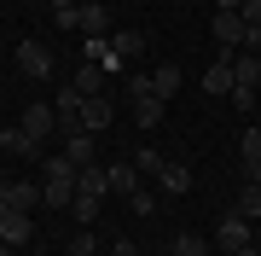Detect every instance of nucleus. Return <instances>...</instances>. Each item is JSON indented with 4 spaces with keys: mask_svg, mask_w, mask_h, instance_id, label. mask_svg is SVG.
<instances>
[{
    "mask_svg": "<svg viewBox=\"0 0 261 256\" xmlns=\"http://www.w3.org/2000/svg\"><path fill=\"white\" fill-rule=\"evenodd\" d=\"M75 35L105 41V35H111V12H105V6H82V29H75Z\"/></svg>",
    "mask_w": 261,
    "mask_h": 256,
    "instance_id": "4468645a",
    "label": "nucleus"
},
{
    "mask_svg": "<svg viewBox=\"0 0 261 256\" xmlns=\"http://www.w3.org/2000/svg\"><path fill=\"white\" fill-rule=\"evenodd\" d=\"M0 256H12V245H6V239H0Z\"/></svg>",
    "mask_w": 261,
    "mask_h": 256,
    "instance_id": "e433bc0d",
    "label": "nucleus"
},
{
    "mask_svg": "<svg viewBox=\"0 0 261 256\" xmlns=\"http://www.w3.org/2000/svg\"><path fill=\"white\" fill-rule=\"evenodd\" d=\"M64 157L75 163V169H87V163H99V146H93V134L70 128V134H64Z\"/></svg>",
    "mask_w": 261,
    "mask_h": 256,
    "instance_id": "9b49d317",
    "label": "nucleus"
},
{
    "mask_svg": "<svg viewBox=\"0 0 261 256\" xmlns=\"http://www.w3.org/2000/svg\"><path fill=\"white\" fill-rule=\"evenodd\" d=\"M163 163H168V157H163V152H151V146H140V152H134V169H140V175H151V180L163 175Z\"/></svg>",
    "mask_w": 261,
    "mask_h": 256,
    "instance_id": "393cba45",
    "label": "nucleus"
},
{
    "mask_svg": "<svg viewBox=\"0 0 261 256\" xmlns=\"http://www.w3.org/2000/svg\"><path fill=\"white\" fill-rule=\"evenodd\" d=\"M75 198V163L70 157H53L41 169V204H70Z\"/></svg>",
    "mask_w": 261,
    "mask_h": 256,
    "instance_id": "f257e3e1",
    "label": "nucleus"
},
{
    "mask_svg": "<svg viewBox=\"0 0 261 256\" xmlns=\"http://www.w3.org/2000/svg\"><path fill=\"white\" fill-rule=\"evenodd\" d=\"M192 169H186V163H163V175H157V187L168 192V198H186V192H192Z\"/></svg>",
    "mask_w": 261,
    "mask_h": 256,
    "instance_id": "f8f14e48",
    "label": "nucleus"
},
{
    "mask_svg": "<svg viewBox=\"0 0 261 256\" xmlns=\"http://www.w3.org/2000/svg\"><path fill=\"white\" fill-rule=\"evenodd\" d=\"M232 76H238V87H261V53H232Z\"/></svg>",
    "mask_w": 261,
    "mask_h": 256,
    "instance_id": "ddd939ff",
    "label": "nucleus"
},
{
    "mask_svg": "<svg viewBox=\"0 0 261 256\" xmlns=\"http://www.w3.org/2000/svg\"><path fill=\"white\" fill-rule=\"evenodd\" d=\"M53 111H58V128H75V117H82V94H75V87H58V99H53Z\"/></svg>",
    "mask_w": 261,
    "mask_h": 256,
    "instance_id": "2eb2a0df",
    "label": "nucleus"
},
{
    "mask_svg": "<svg viewBox=\"0 0 261 256\" xmlns=\"http://www.w3.org/2000/svg\"><path fill=\"white\" fill-rule=\"evenodd\" d=\"M128 204H134V216H157V192H145V187H140V192H134V198H128Z\"/></svg>",
    "mask_w": 261,
    "mask_h": 256,
    "instance_id": "7c9ffc66",
    "label": "nucleus"
},
{
    "mask_svg": "<svg viewBox=\"0 0 261 256\" xmlns=\"http://www.w3.org/2000/svg\"><path fill=\"white\" fill-rule=\"evenodd\" d=\"M53 24L64 29V35H75V29H82V6H53Z\"/></svg>",
    "mask_w": 261,
    "mask_h": 256,
    "instance_id": "bb28decb",
    "label": "nucleus"
},
{
    "mask_svg": "<svg viewBox=\"0 0 261 256\" xmlns=\"http://www.w3.org/2000/svg\"><path fill=\"white\" fill-rule=\"evenodd\" d=\"M238 152H244V163H261V128H244V146H238Z\"/></svg>",
    "mask_w": 261,
    "mask_h": 256,
    "instance_id": "c756f323",
    "label": "nucleus"
},
{
    "mask_svg": "<svg viewBox=\"0 0 261 256\" xmlns=\"http://www.w3.org/2000/svg\"><path fill=\"white\" fill-rule=\"evenodd\" d=\"M255 245H261V227H255Z\"/></svg>",
    "mask_w": 261,
    "mask_h": 256,
    "instance_id": "58836bf2",
    "label": "nucleus"
},
{
    "mask_svg": "<svg viewBox=\"0 0 261 256\" xmlns=\"http://www.w3.org/2000/svg\"><path fill=\"white\" fill-rule=\"evenodd\" d=\"M226 99H232V111H238V117H250V111H255V87H232Z\"/></svg>",
    "mask_w": 261,
    "mask_h": 256,
    "instance_id": "c85d7f7f",
    "label": "nucleus"
},
{
    "mask_svg": "<svg viewBox=\"0 0 261 256\" xmlns=\"http://www.w3.org/2000/svg\"><path fill=\"white\" fill-rule=\"evenodd\" d=\"M238 216L244 221H261V187H250V180L238 187Z\"/></svg>",
    "mask_w": 261,
    "mask_h": 256,
    "instance_id": "4be33fe9",
    "label": "nucleus"
},
{
    "mask_svg": "<svg viewBox=\"0 0 261 256\" xmlns=\"http://www.w3.org/2000/svg\"><path fill=\"white\" fill-rule=\"evenodd\" d=\"M75 94H82V99H99L105 94V64H82V70H75Z\"/></svg>",
    "mask_w": 261,
    "mask_h": 256,
    "instance_id": "f3484780",
    "label": "nucleus"
},
{
    "mask_svg": "<svg viewBox=\"0 0 261 256\" xmlns=\"http://www.w3.org/2000/svg\"><path fill=\"white\" fill-rule=\"evenodd\" d=\"M18 128H23V134H29V140H35V146H41V140H47V134L58 128V111H53V105H29V111H23V123H18Z\"/></svg>",
    "mask_w": 261,
    "mask_h": 256,
    "instance_id": "1a4fd4ad",
    "label": "nucleus"
},
{
    "mask_svg": "<svg viewBox=\"0 0 261 256\" xmlns=\"http://www.w3.org/2000/svg\"><path fill=\"white\" fill-rule=\"evenodd\" d=\"M0 239H6V245H29V239H35L29 210H12V204H6V216H0Z\"/></svg>",
    "mask_w": 261,
    "mask_h": 256,
    "instance_id": "0eeeda50",
    "label": "nucleus"
},
{
    "mask_svg": "<svg viewBox=\"0 0 261 256\" xmlns=\"http://www.w3.org/2000/svg\"><path fill=\"white\" fill-rule=\"evenodd\" d=\"M111 256H140V250H134V239H116V250Z\"/></svg>",
    "mask_w": 261,
    "mask_h": 256,
    "instance_id": "72a5a7b5",
    "label": "nucleus"
},
{
    "mask_svg": "<svg viewBox=\"0 0 261 256\" xmlns=\"http://www.w3.org/2000/svg\"><path fill=\"white\" fill-rule=\"evenodd\" d=\"M6 204L12 210H35L41 204V187H35V180H6Z\"/></svg>",
    "mask_w": 261,
    "mask_h": 256,
    "instance_id": "a211bd4d",
    "label": "nucleus"
},
{
    "mask_svg": "<svg viewBox=\"0 0 261 256\" xmlns=\"http://www.w3.org/2000/svg\"><path fill=\"white\" fill-rule=\"evenodd\" d=\"M232 87H238V76H232V58H215V64L203 70V94H209V99H226Z\"/></svg>",
    "mask_w": 261,
    "mask_h": 256,
    "instance_id": "6e6552de",
    "label": "nucleus"
},
{
    "mask_svg": "<svg viewBox=\"0 0 261 256\" xmlns=\"http://www.w3.org/2000/svg\"><path fill=\"white\" fill-rule=\"evenodd\" d=\"M93 245H99L93 227H75V233H70V256H93Z\"/></svg>",
    "mask_w": 261,
    "mask_h": 256,
    "instance_id": "cd10ccee",
    "label": "nucleus"
},
{
    "mask_svg": "<svg viewBox=\"0 0 261 256\" xmlns=\"http://www.w3.org/2000/svg\"><path fill=\"white\" fill-rule=\"evenodd\" d=\"M75 192H87V198H111V169H105V163L75 169Z\"/></svg>",
    "mask_w": 261,
    "mask_h": 256,
    "instance_id": "9d476101",
    "label": "nucleus"
},
{
    "mask_svg": "<svg viewBox=\"0 0 261 256\" xmlns=\"http://www.w3.org/2000/svg\"><path fill=\"white\" fill-rule=\"evenodd\" d=\"M209 35H215V58H232V53L244 47V35H250V29H244V18H238V12H215Z\"/></svg>",
    "mask_w": 261,
    "mask_h": 256,
    "instance_id": "f03ea898",
    "label": "nucleus"
},
{
    "mask_svg": "<svg viewBox=\"0 0 261 256\" xmlns=\"http://www.w3.org/2000/svg\"><path fill=\"white\" fill-rule=\"evenodd\" d=\"M140 53H145V29H116V35H111V47H105V70L134 64Z\"/></svg>",
    "mask_w": 261,
    "mask_h": 256,
    "instance_id": "7ed1b4c3",
    "label": "nucleus"
},
{
    "mask_svg": "<svg viewBox=\"0 0 261 256\" xmlns=\"http://www.w3.org/2000/svg\"><path fill=\"white\" fill-rule=\"evenodd\" d=\"M0 216H6V198H0Z\"/></svg>",
    "mask_w": 261,
    "mask_h": 256,
    "instance_id": "4c0bfd02",
    "label": "nucleus"
},
{
    "mask_svg": "<svg viewBox=\"0 0 261 256\" xmlns=\"http://www.w3.org/2000/svg\"><path fill=\"white\" fill-rule=\"evenodd\" d=\"M122 94H128L134 105H140V99H157V82H151L145 70H128V76H122Z\"/></svg>",
    "mask_w": 261,
    "mask_h": 256,
    "instance_id": "6ab92c4d",
    "label": "nucleus"
},
{
    "mask_svg": "<svg viewBox=\"0 0 261 256\" xmlns=\"http://www.w3.org/2000/svg\"><path fill=\"white\" fill-rule=\"evenodd\" d=\"M18 70H23V76H53V47H47V41H23V47H18Z\"/></svg>",
    "mask_w": 261,
    "mask_h": 256,
    "instance_id": "423d86ee",
    "label": "nucleus"
},
{
    "mask_svg": "<svg viewBox=\"0 0 261 256\" xmlns=\"http://www.w3.org/2000/svg\"><path fill=\"white\" fill-rule=\"evenodd\" d=\"M111 123H116V99H111V94L82 99V117H75V128H82V134H93V140H99V134L111 128Z\"/></svg>",
    "mask_w": 261,
    "mask_h": 256,
    "instance_id": "20e7f679",
    "label": "nucleus"
},
{
    "mask_svg": "<svg viewBox=\"0 0 261 256\" xmlns=\"http://www.w3.org/2000/svg\"><path fill=\"white\" fill-rule=\"evenodd\" d=\"M163 111H168L163 99H140V105H134V123H140V128H157V123H163Z\"/></svg>",
    "mask_w": 261,
    "mask_h": 256,
    "instance_id": "b1692460",
    "label": "nucleus"
},
{
    "mask_svg": "<svg viewBox=\"0 0 261 256\" xmlns=\"http://www.w3.org/2000/svg\"><path fill=\"white\" fill-rule=\"evenodd\" d=\"M238 18H244V29L255 35V29H261V0H244V6H238Z\"/></svg>",
    "mask_w": 261,
    "mask_h": 256,
    "instance_id": "2f4dec72",
    "label": "nucleus"
},
{
    "mask_svg": "<svg viewBox=\"0 0 261 256\" xmlns=\"http://www.w3.org/2000/svg\"><path fill=\"white\" fill-rule=\"evenodd\" d=\"M244 6V0H215V12H238Z\"/></svg>",
    "mask_w": 261,
    "mask_h": 256,
    "instance_id": "f704fd0d",
    "label": "nucleus"
},
{
    "mask_svg": "<svg viewBox=\"0 0 261 256\" xmlns=\"http://www.w3.org/2000/svg\"><path fill=\"white\" fill-rule=\"evenodd\" d=\"M0 152H18V157H35V140L23 128H0Z\"/></svg>",
    "mask_w": 261,
    "mask_h": 256,
    "instance_id": "412c9836",
    "label": "nucleus"
},
{
    "mask_svg": "<svg viewBox=\"0 0 261 256\" xmlns=\"http://www.w3.org/2000/svg\"><path fill=\"white\" fill-rule=\"evenodd\" d=\"M151 82H157V99L168 105V99L180 94V82H186V76H180V64H163V70H151Z\"/></svg>",
    "mask_w": 261,
    "mask_h": 256,
    "instance_id": "aec40b11",
    "label": "nucleus"
},
{
    "mask_svg": "<svg viewBox=\"0 0 261 256\" xmlns=\"http://www.w3.org/2000/svg\"><path fill=\"white\" fill-rule=\"evenodd\" d=\"M111 192H116V198H134V192H140V169H134V157H128V163H111Z\"/></svg>",
    "mask_w": 261,
    "mask_h": 256,
    "instance_id": "dca6fc26",
    "label": "nucleus"
},
{
    "mask_svg": "<svg viewBox=\"0 0 261 256\" xmlns=\"http://www.w3.org/2000/svg\"><path fill=\"white\" fill-rule=\"evenodd\" d=\"M226 256H261V245H244V250H226Z\"/></svg>",
    "mask_w": 261,
    "mask_h": 256,
    "instance_id": "c9c22d12",
    "label": "nucleus"
},
{
    "mask_svg": "<svg viewBox=\"0 0 261 256\" xmlns=\"http://www.w3.org/2000/svg\"><path fill=\"white\" fill-rule=\"evenodd\" d=\"M244 245H255V227L238 216V210H232V216H221V227H215V250L226 256V250H244Z\"/></svg>",
    "mask_w": 261,
    "mask_h": 256,
    "instance_id": "39448f33",
    "label": "nucleus"
},
{
    "mask_svg": "<svg viewBox=\"0 0 261 256\" xmlns=\"http://www.w3.org/2000/svg\"><path fill=\"white\" fill-rule=\"evenodd\" d=\"M70 204H75V221L87 227V221H99V204H105V198H87V192H75Z\"/></svg>",
    "mask_w": 261,
    "mask_h": 256,
    "instance_id": "a878e982",
    "label": "nucleus"
},
{
    "mask_svg": "<svg viewBox=\"0 0 261 256\" xmlns=\"http://www.w3.org/2000/svg\"><path fill=\"white\" fill-rule=\"evenodd\" d=\"M244 180H250V187H261V163H244Z\"/></svg>",
    "mask_w": 261,
    "mask_h": 256,
    "instance_id": "473e14b6",
    "label": "nucleus"
},
{
    "mask_svg": "<svg viewBox=\"0 0 261 256\" xmlns=\"http://www.w3.org/2000/svg\"><path fill=\"white\" fill-rule=\"evenodd\" d=\"M168 250H174V256H209V239H203V233H174Z\"/></svg>",
    "mask_w": 261,
    "mask_h": 256,
    "instance_id": "5701e85b",
    "label": "nucleus"
}]
</instances>
